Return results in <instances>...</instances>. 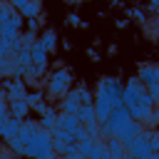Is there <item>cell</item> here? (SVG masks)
<instances>
[{"label": "cell", "instance_id": "obj_1", "mask_svg": "<svg viewBox=\"0 0 159 159\" xmlns=\"http://www.w3.org/2000/svg\"><path fill=\"white\" fill-rule=\"evenodd\" d=\"M72 87H75V75H72L70 67H55V70H50L47 77H45V84H42L47 99H52V102H57Z\"/></svg>", "mask_w": 159, "mask_h": 159}, {"label": "cell", "instance_id": "obj_2", "mask_svg": "<svg viewBox=\"0 0 159 159\" xmlns=\"http://www.w3.org/2000/svg\"><path fill=\"white\" fill-rule=\"evenodd\" d=\"M27 157L30 159H57V152H55V144H52V134L40 129L27 142Z\"/></svg>", "mask_w": 159, "mask_h": 159}, {"label": "cell", "instance_id": "obj_3", "mask_svg": "<svg viewBox=\"0 0 159 159\" xmlns=\"http://www.w3.org/2000/svg\"><path fill=\"white\" fill-rule=\"evenodd\" d=\"M132 119V114H129V109H127V104H119V107H114L112 112H109V117L104 119V122H99L102 124V137L104 139H109V137H117L119 134V129L127 124Z\"/></svg>", "mask_w": 159, "mask_h": 159}, {"label": "cell", "instance_id": "obj_4", "mask_svg": "<svg viewBox=\"0 0 159 159\" xmlns=\"http://www.w3.org/2000/svg\"><path fill=\"white\" fill-rule=\"evenodd\" d=\"M122 89H124V82H122L119 77L107 75V77H102V80L97 82L94 94H102V97H107L114 107H119V104H124V102H122Z\"/></svg>", "mask_w": 159, "mask_h": 159}, {"label": "cell", "instance_id": "obj_5", "mask_svg": "<svg viewBox=\"0 0 159 159\" xmlns=\"http://www.w3.org/2000/svg\"><path fill=\"white\" fill-rule=\"evenodd\" d=\"M149 134H152V127H144V129H142L129 144H124V147H127V154H129L132 159H149V157H152Z\"/></svg>", "mask_w": 159, "mask_h": 159}, {"label": "cell", "instance_id": "obj_6", "mask_svg": "<svg viewBox=\"0 0 159 159\" xmlns=\"http://www.w3.org/2000/svg\"><path fill=\"white\" fill-rule=\"evenodd\" d=\"M142 94H147V84L134 75V77H129L127 82H124V89H122V102L127 104V107H132Z\"/></svg>", "mask_w": 159, "mask_h": 159}, {"label": "cell", "instance_id": "obj_7", "mask_svg": "<svg viewBox=\"0 0 159 159\" xmlns=\"http://www.w3.org/2000/svg\"><path fill=\"white\" fill-rule=\"evenodd\" d=\"M80 107H82V99H80L77 87H72L67 94H62V97L57 99V109H60V112H65V114H77V112H80Z\"/></svg>", "mask_w": 159, "mask_h": 159}, {"label": "cell", "instance_id": "obj_8", "mask_svg": "<svg viewBox=\"0 0 159 159\" xmlns=\"http://www.w3.org/2000/svg\"><path fill=\"white\" fill-rule=\"evenodd\" d=\"M137 77L149 87V84H159V65H152V62H142L137 67Z\"/></svg>", "mask_w": 159, "mask_h": 159}, {"label": "cell", "instance_id": "obj_9", "mask_svg": "<svg viewBox=\"0 0 159 159\" xmlns=\"http://www.w3.org/2000/svg\"><path fill=\"white\" fill-rule=\"evenodd\" d=\"M142 129H144V124H142L139 119H129V122H127V124H124V127L119 129L117 139H119L122 144H129V142H132V139H134V137H137V134H139Z\"/></svg>", "mask_w": 159, "mask_h": 159}, {"label": "cell", "instance_id": "obj_10", "mask_svg": "<svg viewBox=\"0 0 159 159\" xmlns=\"http://www.w3.org/2000/svg\"><path fill=\"white\" fill-rule=\"evenodd\" d=\"M7 112L12 117H17V119H27L32 114V107L27 104V99H10L7 102Z\"/></svg>", "mask_w": 159, "mask_h": 159}, {"label": "cell", "instance_id": "obj_11", "mask_svg": "<svg viewBox=\"0 0 159 159\" xmlns=\"http://www.w3.org/2000/svg\"><path fill=\"white\" fill-rule=\"evenodd\" d=\"M57 117H60V109H57L55 104H50V109H47L42 117H37V122H40V129H45V132H52V129H57Z\"/></svg>", "mask_w": 159, "mask_h": 159}, {"label": "cell", "instance_id": "obj_12", "mask_svg": "<svg viewBox=\"0 0 159 159\" xmlns=\"http://www.w3.org/2000/svg\"><path fill=\"white\" fill-rule=\"evenodd\" d=\"M20 124H22V119H17V117L7 114V122H5V124H2V129H0V139H2V142H7V139H12V137H17V134H20Z\"/></svg>", "mask_w": 159, "mask_h": 159}, {"label": "cell", "instance_id": "obj_13", "mask_svg": "<svg viewBox=\"0 0 159 159\" xmlns=\"http://www.w3.org/2000/svg\"><path fill=\"white\" fill-rule=\"evenodd\" d=\"M37 132H40V122H37V119H22V124H20V134H17V137L27 144Z\"/></svg>", "mask_w": 159, "mask_h": 159}, {"label": "cell", "instance_id": "obj_14", "mask_svg": "<svg viewBox=\"0 0 159 159\" xmlns=\"http://www.w3.org/2000/svg\"><path fill=\"white\" fill-rule=\"evenodd\" d=\"M82 122H80V117L77 114H65V112H60V117H57V129H65V132H72L75 127H80Z\"/></svg>", "mask_w": 159, "mask_h": 159}, {"label": "cell", "instance_id": "obj_15", "mask_svg": "<svg viewBox=\"0 0 159 159\" xmlns=\"http://www.w3.org/2000/svg\"><path fill=\"white\" fill-rule=\"evenodd\" d=\"M5 149H7V152H12L17 159L27 157V144H25L20 137H12V139H7V142H5Z\"/></svg>", "mask_w": 159, "mask_h": 159}, {"label": "cell", "instance_id": "obj_16", "mask_svg": "<svg viewBox=\"0 0 159 159\" xmlns=\"http://www.w3.org/2000/svg\"><path fill=\"white\" fill-rule=\"evenodd\" d=\"M30 50H32V62L35 65H47L50 62V52L45 50V45L37 40L35 45H30Z\"/></svg>", "mask_w": 159, "mask_h": 159}, {"label": "cell", "instance_id": "obj_17", "mask_svg": "<svg viewBox=\"0 0 159 159\" xmlns=\"http://www.w3.org/2000/svg\"><path fill=\"white\" fill-rule=\"evenodd\" d=\"M40 12H42V0H27L20 7V15L22 17H40Z\"/></svg>", "mask_w": 159, "mask_h": 159}, {"label": "cell", "instance_id": "obj_18", "mask_svg": "<svg viewBox=\"0 0 159 159\" xmlns=\"http://www.w3.org/2000/svg\"><path fill=\"white\" fill-rule=\"evenodd\" d=\"M40 42L45 45V50H47V52H55V50H57V32H55V30H50V27H47V30H42V32H40Z\"/></svg>", "mask_w": 159, "mask_h": 159}, {"label": "cell", "instance_id": "obj_19", "mask_svg": "<svg viewBox=\"0 0 159 159\" xmlns=\"http://www.w3.org/2000/svg\"><path fill=\"white\" fill-rule=\"evenodd\" d=\"M77 117H80V122H82V124L97 122V109H94V104H82V107H80V112H77Z\"/></svg>", "mask_w": 159, "mask_h": 159}, {"label": "cell", "instance_id": "obj_20", "mask_svg": "<svg viewBox=\"0 0 159 159\" xmlns=\"http://www.w3.org/2000/svg\"><path fill=\"white\" fill-rule=\"evenodd\" d=\"M47 102V94H45V89H30L27 92V104L35 109L37 104H45Z\"/></svg>", "mask_w": 159, "mask_h": 159}, {"label": "cell", "instance_id": "obj_21", "mask_svg": "<svg viewBox=\"0 0 159 159\" xmlns=\"http://www.w3.org/2000/svg\"><path fill=\"white\" fill-rule=\"evenodd\" d=\"M97 142H99V139H84V142H80V144H77V154H82L84 159H89L92 152L97 149Z\"/></svg>", "mask_w": 159, "mask_h": 159}, {"label": "cell", "instance_id": "obj_22", "mask_svg": "<svg viewBox=\"0 0 159 159\" xmlns=\"http://www.w3.org/2000/svg\"><path fill=\"white\" fill-rule=\"evenodd\" d=\"M15 62L17 65H25V67L32 65V50H30V45H22V50L15 55Z\"/></svg>", "mask_w": 159, "mask_h": 159}, {"label": "cell", "instance_id": "obj_23", "mask_svg": "<svg viewBox=\"0 0 159 159\" xmlns=\"http://www.w3.org/2000/svg\"><path fill=\"white\" fill-rule=\"evenodd\" d=\"M77 92H80L82 104H94V89H92V87H87V84H77Z\"/></svg>", "mask_w": 159, "mask_h": 159}, {"label": "cell", "instance_id": "obj_24", "mask_svg": "<svg viewBox=\"0 0 159 159\" xmlns=\"http://www.w3.org/2000/svg\"><path fill=\"white\" fill-rule=\"evenodd\" d=\"M89 159H112L109 147H107V142H104V139H99V142H97V149L92 152V157H89Z\"/></svg>", "mask_w": 159, "mask_h": 159}, {"label": "cell", "instance_id": "obj_25", "mask_svg": "<svg viewBox=\"0 0 159 159\" xmlns=\"http://www.w3.org/2000/svg\"><path fill=\"white\" fill-rule=\"evenodd\" d=\"M15 12H17V10H15L10 2H5V0H2V2H0V25H2V22H7V20H12V15H15Z\"/></svg>", "mask_w": 159, "mask_h": 159}, {"label": "cell", "instance_id": "obj_26", "mask_svg": "<svg viewBox=\"0 0 159 159\" xmlns=\"http://www.w3.org/2000/svg\"><path fill=\"white\" fill-rule=\"evenodd\" d=\"M84 129H87V137H89V139H104L99 122H89V124H84Z\"/></svg>", "mask_w": 159, "mask_h": 159}, {"label": "cell", "instance_id": "obj_27", "mask_svg": "<svg viewBox=\"0 0 159 159\" xmlns=\"http://www.w3.org/2000/svg\"><path fill=\"white\" fill-rule=\"evenodd\" d=\"M20 40H22V45H35V42L40 40V32H32V30H22V32H20Z\"/></svg>", "mask_w": 159, "mask_h": 159}, {"label": "cell", "instance_id": "obj_28", "mask_svg": "<svg viewBox=\"0 0 159 159\" xmlns=\"http://www.w3.org/2000/svg\"><path fill=\"white\" fill-rule=\"evenodd\" d=\"M70 134H72V139H75L77 144H80V142H84V139H89V137H87V129H84V124H80V127H75V129H72Z\"/></svg>", "mask_w": 159, "mask_h": 159}, {"label": "cell", "instance_id": "obj_29", "mask_svg": "<svg viewBox=\"0 0 159 159\" xmlns=\"http://www.w3.org/2000/svg\"><path fill=\"white\" fill-rule=\"evenodd\" d=\"M149 147H152V154H159V129L152 127V134H149Z\"/></svg>", "mask_w": 159, "mask_h": 159}, {"label": "cell", "instance_id": "obj_30", "mask_svg": "<svg viewBox=\"0 0 159 159\" xmlns=\"http://www.w3.org/2000/svg\"><path fill=\"white\" fill-rule=\"evenodd\" d=\"M40 17H25V30H32V32H40Z\"/></svg>", "mask_w": 159, "mask_h": 159}, {"label": "cell", "instance_id": "obj_31", "mask_svg": "<svg viewBox=\"0 0 159 159\" xmlns=\"http://www.w3.org/2000/svg\"><path fill=\"white\" fill-rule=\"evenodd\" d=\"M147 94H149L154 102H159V84H149V87H147Z\"/></svg>", "mask_w": 159, "mask_h": 159}, {"label": "cell", "instance_id": "obj_32", "mask_svg": "<svg viewBox=\"0 0 159 159\" xmlns=\"http://www.w3.org/2000/svg\"><path fill=\"white\" fill-rule=\"evenodd\" d=\"M67 22H70V25H75V27H87V22H80V17H77V15H67Z\"/></svg>", "mask_w": 159, "mask_h": 159}, {"label": "cell", "instance_id": "obj_33", "mask_svg": "<svg viewBox=\"0 0 159 159\" xmlns=\"http://www.w3.org/2000/svg\"><path fill=\"white\" fill-rule=\"evenodd\" d=\"M152 127H159V102L154 104V112H152Z\"/></svg>", "mask_w": 159, "mask_h": 159}, {"label": "cell", "instance_id": "obj_34", "mask_svg": "<svg viewBox=\"0 0 159 159\" xmlns=\"http://www.w3.org/2000/svg\"><path fill=\"white\" fill-rule=\"evenodd\" d=\"M0 159H17L12 152H7V149H0Z\"/></svg>", "mask_w": 159, "mask_h": 159}, {"label": "cell", "instance_id": "obj_35", "mask_svg": "<svg viewBox=\"0 0 159 159\" xmlns=\"http://www.w3.org/2000/svg\"><path fill=\"white\" fill-rule=\"evenodd\" d=\"M5 2H10V5L15 7V10H20V7H22V5L27 2V0H5Z\"/></svg>", "mask_w": 159, "mask_h": 159}, {"label": "cell", "instance_id": "obj_36", "mask_svg": "<svg viewBox=\"0 0 159 159\" xmlns=\"http://www.w3.org/2000/svg\"><path fill=\"white\" fill-rule=\"evenodd\" d=\"M57 159H84L82 154H70V157H57Z\"/></svg>", "mask_w": 159, "mask_h": 159}, {"label": "cell", "instance_id": "obj_37", "mask_svg": "<svg viewBox=\"0 0 159 159\" xmlns=\"http://www.w3.org/2000/svg\"><path fill=\"white\" fill-rule=\"evenodd\" d=\"M149 5H152V10H157V12H159V0H149Z\"/></svg>", "mask_w": 159, "mask_h": 159}, {"label": "cell", "instance_id": "obj_38", "mask_svg": "<svg viewBox=\"0 0 159 159\" xmlns=\"http://www.w3.org/2000/svg\"><path fill=\"white\" fill-rule=\"evenodd\" d=\"M65 2H70V5H77V2H80V0H65Z\"/></svg>", "mask_w": 159, "mask_h": 159}, {"label": "cell", "instance_id": "obj_39", "mask_svg": "<svg viewBox=\"0 0 159 159\" xmlns=\"http://www.w3.org/2000/svg\"><path fill=\"white\" fill-rule=\"evenodd\" d=\"M149 159H159V154H152V157H149Z\"/></svg>", "mask_w": 159, "mask_h": 159}, {"label": "cell", "instance_id": "obj_40", "mask_svg": "<svg viewBox=\"0 0 159 159\" xmlns=\"http://www.w3.org/2000/svg\"><path fill=\"white\" fill-rule=\"evenodd\" d=\"M22 159H30V157H22Z\"/></svg>", "mask_w": 159, "mask_h": 159}, {"label": "cell", "instance_id": "obj_41", "mask_svg": "<svg viewBox=\"0 0 159 159\" xmlns=\"http://www.w3.org/2000/svg\"><path fill=\"white\" fill-rule=\"evenodd\" d=\"M157 129H159V127H157Z\"/></svg>", "mask_w": 159, "mask_h": 159}, {"label": "cell", "instance_id": "obj_42", "mask_svg": "<svg viewBox=\"0 0 159 159\" xmlns=\"http://www.w3.org/2000/svg\"><path fill=\"white\" fill-rule=\"evenodd\" d=\"M0 2H2V0H0Z\"/></svg>", "mask_w": 159, "mask_h": 159}, {"label": "cell", "instance_id": "obj_43", "mask_svg": "<svg viewBox=\"0 0 159 159\" xmlns=\"http://www.w3.org/2000/svg\"><path fill=\"white\" fill-rule=\"evenodd\" d=\"M0 142H2V139H0Z\"/></svg>", "mask_w": 159, "mask_h": 159}]
</instances>
